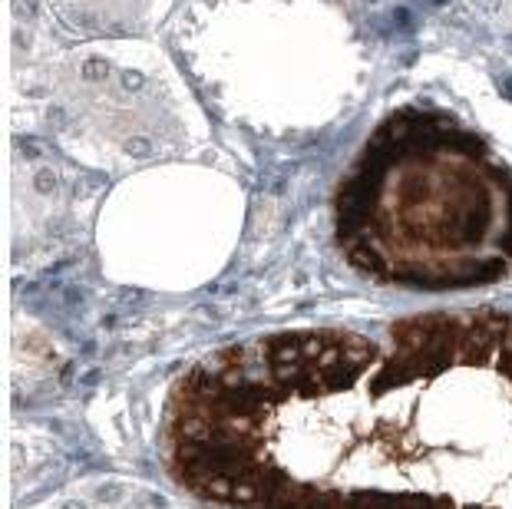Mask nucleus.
Here are the masks:
<instances>
[{
  "instance_id": "3",
  "label": "nucleus",
  "mask_w": 512,
  "mask_h": 509,
  "mask_svg": "<svg viewBox=\"0 0 512 509\" xmlns=\"http://www.w3.org/2000/svg\"><path fill=\"white\" fill-rule=\"evenodd\" d=\"M337 242L384 285H489L512 275V176L450 119L403 110L341 182Z\"/></svg>"
},
{
  "instance_id": "2",
  "label": "nucleus",
  "mask_w": 512,
  "mask_h": 509,
  "mask_svg": "<svg viewBox=\"0 0 512 509\" xmlns=\"http://www.w3.org/2000/svg\"><path fill=\"white\" fill-rule=\"evenodd\" d=\"M370 400L374 509H512V314L400 321Z\"/></svg>"
},
{
  "instance_id": "4",
  "label": "nucleus",
  "mask_w": 512,
  "mask_h": 509,
  "mask_svg": "<svg viewBox=\"0 0 512 509\" xmlns=\"http://www.w3.org/2000/svg\"><path fill=\"white\" fill-rule=\"evenodd\" d=\"M499 14H503L506 24H512V0H499Z\"/></svg>"
},
{
  "instance_id": "1",
  "label": "nucleus",
  "mask_w": 512,
  "mask_h": 509,
  "mask_svg": "<svg viewBox=\"0 0 512 509\" xmlns=\"http://www.w3.org/2000/svg\"><path fill=\"white\" fill-rule=\"evenodd\" d=\"M374 341L341 328L228 344L166 400L172 480L222 509H374Z\"/></svg>"
}]
</instances>
